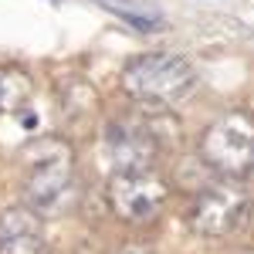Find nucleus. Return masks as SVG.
Wrapping results in <instances>:
<instances>
[{"mask_svg":"<svg viewBox=\"0 0 254 254\" xmlns=\"http://www.w3.org/2000/svg\"><path fill=\"white\" fill-rule=\"evenodd\" d=\"M34 92L31 75L17 64H3L0 68V112H20Z\"/></svg>","mask_w":254,"mask_h":254,"instance_id":"8","label":"nucleus"},{"mask_svg":"<svg viewBox=\"0 0 254 254\" xmlns=\"http://www.w3.org/2000/svg\"><path fill=\"white\" fill-rule=\"evenodd\" d=\"M24 207L34 214H61L71 200L75 153L64 139L44 136L24 149Z\"/></svg>","mask_w":254,"mask_h":254,"instance_id":"1","label":"nucleus"},{"mask_svg":"<svg viewBox=\"0 0 254 254\" xmlns=\"http://www.w3.org/2000/svg\"><path fill=\"white\" fill-rule=\"evenodd\" d=\"M251 214V196L231 183H214L200 190L187 210V224L203 237H224L234 234Z\"/></svg>","mask_w":254,"mask_h":254,"instance_id":"5","label":"nucleus"},{"mask_svg":"<svg viewBox=\"0 0 254 254\" xmlns=\"http://www.w3.org/2000/svg\"><path fill=\"white\" fill-rule=\"evenodd\" d=\"M105 196H109V207H112V214L119 220H126V224H149L163 210V203L170 196V187L153 170L112 173Z\"/></svg>","mask_w":254,"mask_h":254,"instance_id":"4","label":"nucleus"},{"mask_svg":"<svg viewBox=\"0 0 254 254\" xmlns=\"http://www.w3.org/2000/svg\"><path fill=\"white\" fill-rule=\"evenodd\" d=\"M193 85H196L193 64L173 51H146L122 68L126 95L146 109H173L183 98H190Z\"/></svg>","mask_w":254,"mask_h":254,"instance_id":"2","label":"nucleus"},{"mask_svg":"<svg viewBox=\"0 0 254 254\" xmlns=\"http://www.w3.org/2000/svg\"><path fill=\"white\" fill-rule=\"evenodd\" d=\"M159 142L142 119H112L105 126V159L116 173H139L153 170Z\"/></svg>","mask_w":254,"mask_h":254,"instance_id":"6","label":"nucleus"},{"mask_svg":"<svg viewBox=\"0 0 254 254\" xmlns=\"http://www.w3.org/2000/svg\"><path fill=\"white\" fill-rule=\"evenodd\" d=\"M119 254H153V248H149V244H142V241H129V244H122V248H119Z\"/></svg>","mask_w":254,"mask_h":254,"instance_id":"9","label":"nucleus"},{"mask_svg":"<svg viewBox=\"0 0 254 254\" xmlns=\"http://www.w3.org/2000/svg\"><path fill=\"white\" fill-rule=\"evenodd\" d=\"M44 251V227L31 207H7L0 210V254H41Z\"/></svg>","mask_w":254,"mask_h":254,"instance_id":"7","label":"nucleus"},{"mask_svg":"<svg viewBox=\"0 0 254 254\" xmlns=\"http://www.w3.org/2000/svg\"><path fill=\"white\" fill-rule=\"evenodd\" d=\"M203 163L224 176H244L254 156V119L244 112H231L210 122L200 136Z\"/></svg>","mask_w":254,"mask_h":254,"instance_id":"3","label":"nucleus"},{"mask_svg":"<svg viewBox=\"0 0 254 254\" xmlns=\"http://www.w3.org/2000/svg\"><path fill=\"white\" fill-rule=\"evenodd\" d=\"M251 254H254V251H251Z\"/></svg>","mask_w":254,"mask_h":254,"instance_id":"11","label":"nucleus"},{"mask_svg":"<svg viewBox=\"0 0 254 254\" xmlns=\"http://www.w3.org/2000/svg\"><path fill=\"white\" fill-rule=\"evenodd\" d=\"M248 173H254V156H251V170H248Z\"/></svg>","mask_w":254,"mask_h":254,"instance_id":"10","label":"nucleus"}]
</instances>
